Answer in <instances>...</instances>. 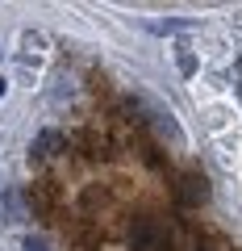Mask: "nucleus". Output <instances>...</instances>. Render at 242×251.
<instances>
[{
  "label": "nucleus",
  "instance_id": "nucleus-2",
  "mask_svg": "<svg viewBox=\"0 0 242 251\" xmlns=\"http://www.w3.org/2000/svg\"><path fill=\"white\" fill-rule=\"evenodd\" d=\"M197 21H188V17H167V21H146V29L151 34H184V29H192Z\"/></svg>",
  "mask_w": 242,
  "mask_h": 251
},
{
  "label": "nucleus",
  "instance_id": "nucleus-6",
  "mask_svg": "<svg viewBox=\"0 0 242 251\" xmlns=\"http://www.w3.org/2000/svg\"><path fill=\"white\" fill-rule=\"evenodd\" d=\"M4 92H9V80H4V75H0V100H4Z\"/></svg>",
  "mask_w": 242,
  "mask_h": 251
},
{
  "label": "nucleus",
  "instance_id": "nucleus-5",
  "mask_svg": "<svg viewBox=\"0 0 242 251\" xmlns=\"http://www.w3.org/2000/svg\"><path fill=\"white\" fill-rule=\"evenodd\" d=\"M21 251H50V243H46L42 234H25V239H21Z\"/></svg>",
  "mask_w": 242,
  "mask_h": 251
},
{
  "label": "nucleus",
  "instance_id": "nucleus-7",
  "mask_svg": "<svg viewBox=\"0 0 242 251\" xmlns=\"http://www.w3.org/2000/svg\"><path fill=\"white\" fill-rule=\"evenodd\" d=\"M0 59H4V50H0Z\"/></svg>",
  "mask_w": 242,
  "mask_h": 251
},
{
  "label": "nucleus",
  "instance_id": "nucleus-3",
  "mask_svg": "<svg viewBox=\"0 0 242 251\" xmlns=\"http://www.w3.org/2000/svg\"><path fill=\"white\" fill-rule=\"evenodd\" d=\"M209 197V180L205 176H184V201H205Z\"/></svg>",
  "mask_w": 242,
  "mask_h": 251
},
{
  "label": "nucleus",
  "instance_id": "nucleus-1",
  "mask_svg": "<svg viewBox=\"0 0 242 251\" xmlns=\"http://www.w3.org/2000/svg\"><path fill=\"white\" fill-rule=\"evenodd\" d=\"M151 117H154V130H159V134H167L171 147H184V130H179V122L171 117V109H159V105H154Z\"/></svg>",
  "mask_w": 242,
  "mask_h": 251
},
{
  "label": "nucleus",
  "instance_id": "nucleus-4",
  "mask_svg": "<svg viewBox=\"0 0 242 251\" xmlns=\"http://www.w3.org/2000/svg\"><path fill=\"white\" fill-rule=\"evenodd\" d=\"M176 67H179V75H184V80H192V75H197V54L188 50V46H176Z\"/></svg>",
  "mask_w": 242,
  "mask_h": 251
}]
</instances>
